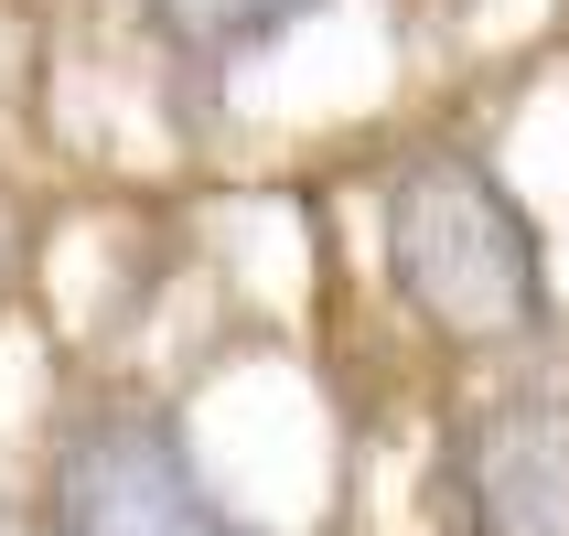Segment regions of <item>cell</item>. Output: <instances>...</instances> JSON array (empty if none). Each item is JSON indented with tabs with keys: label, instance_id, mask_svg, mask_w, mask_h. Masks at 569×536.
I'll use <instances>...</instances> for the list:
<instances>
[{
	"label": "cell",
	"instance_id": "obj_4",
	"mask_svg": "<svg viewBox=\"0 0 569 536\" xmlns=\"http://www.w3.org/2000/svg\"><path fill=\"white\" fill-rule=\"evenodd\" d=\"M140 11H151V32L172 43V54L237 64V54H258V43H280V32L322 22L333 0H140Z\"/></svg>",
	"mask_w": 569,
	"mask_h": 536
},
{
	"label": "cell",
	"instance_id": "obj_1",
	"mask_svg": "<svg viewBox=\"0 0 569 536\" xmlns=\"http://www.w3.org/2000/svg\"><path fill=\"white\" fill-rule=\"evenodd\" d=\"M387 280L441 344H527L548 333V236L527 193L462 140H430L377 193Z\"/></svg>",
	"mask_w": 569,
	"mask_h": 536
},
{
	"label": "cell",
	"instance_id": "obj_2",
	"mask_svg": "<svg viewBox=\"0 0 569 536\" xmlns=\"http://www.w3.org/2000/svg\"><path fill=\"white\" fill-rule=\"evenodd\" d=\"M32 536H258V526L226 515L172 408H97L43 462Z\"/></svg>",
	"mask_w": 569,
	"mask_h": 536
},
{
	"label": "cell",
	"instance_id": "obj_3",
	"mask_svg": "<svg viewBox=\"0 0 569 536\" xmlns=\"http://www.w3.org/2000/svg\"><path fill=\"white\" fill-rule=\"evenodd\" d=\"M441 494L462 536H569V386L483 397L441 451Z\"/></svg>",
	"mask_w": 569,
	"mask_h": 536
}]
</instances>
